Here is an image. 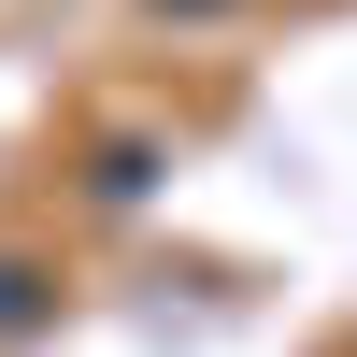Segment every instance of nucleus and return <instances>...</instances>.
Instances as JSON below:
<instances>
[{
  "label": "nucleus",
  "mask_w": 357,
  "mask_h": 357,
  "mask_svg": "<svg viewBox=\"0 0 357 357\" xmlns=\"http://www.w3.org/2000/svg\"><path fill=\"white\" fill-rule=\"evenodd\" d=\"M43 314V286H29V257H0V329H29Z\"/></svg>",
  "instance_id": "f257e3e1"
}]
</instances>
